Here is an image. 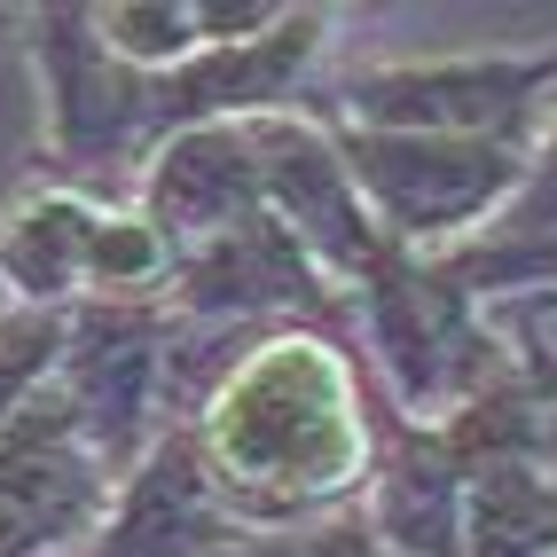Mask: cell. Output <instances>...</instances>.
<instances>
[]
</instances>
